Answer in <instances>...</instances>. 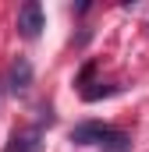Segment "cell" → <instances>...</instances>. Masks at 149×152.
<instances>
[{
  "mask_svg": "<svg viewBox=\"0 0 149 152\" xmlns=\"http://www.w3.org/2000/svg\"><path fill=\"white\" fill-rule=\"evenodd\" d=\"M18 32H21V39H36L43 32V7L36 0L21 4V11H18Z\"/></svg>",
  "mask_w": 149,
  "mask_h": 152,
  "instance_id": "1",
  "label": "cell"
},
{
  "mask_svg": "<svg viewBox=\"0 0 149 152\" xmlns=\"http://www.w3.org/2000/svg\"><path fill=\"white\" fill-rule=\"evenodd\" d=\"M39 145H43V127H25L11 134L7 152H39Z\"/></svg>",
  "mask_w": 149,
  "mask_h": 152,
  "instance_id": "2",
  "label": "cell"
},
{
  "mask_svg": "<svg viewBox=\"0 0 149 152\" xmlns=\"http://www.w3.org/2000/svg\"><path fill=\"white\" fill-rule=\"evenodd\" d=\"M7 85H11V92H25V88L32 85V64H29L25 57H18V60L11 64V71H7Z\"/></svg>",
  "mask_w": 149,
  "mask_h": 152,
  "instance_id": "3",
  "label": "cell"
},
{
  "mask_svg": "<svg viewBox=\"0 0 149 152\" xmlns=\"http://www.w3.org/2000/svg\"><path fill=\"white\" fill-rule=\"evenodd\" d=\"M103 131H107V124H96V120H85V124H78L71 127V142L74 145H100V138H103Z\"/></svg>",
  "mask_w": 149,
  "mask_h": 152,
  "instance_id": "4",
  "label": "cell"
},
{
  "mask_svg": "<svg viewBox=\"0 0 149 152\" xmlns=\"http://www.w3.org/2000/svg\"><path fill=\"white\" fill-rule=\"evenodd\" d=\"M100 145H103V152H131V138H128L124 131L107 127V131H103V138H100Z\"/></svg>",
  "mask_w": 149,
  "mask_h": 152,
  "instance_id": "5",
  "label": "cell"
}]
</instances>
